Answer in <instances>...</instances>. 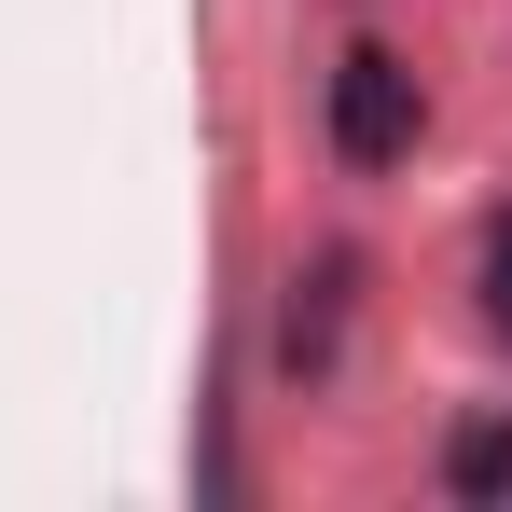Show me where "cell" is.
<instances>
[{
	"mask_svg": "<svg viewBox=\"0 0 512 512\" xmlns=\"http://www.w3.org/2000/svg\"><path fill=\"white\" fill-rule=\"evenodd\" d=\"M416 125H429L416 70H402L388 42H360V56L333 70V153H346V167H402V153H416Z\"/></svg>",
	"mask_w": 512,
	"mask_h": 512,
	"instance_id": "cell-1",
	"label": "cell"
},
{
	"mask_svg": "<svg viewBox=\"0 0 512 512\" xmlns=\"http://www.w3.org/2000/svg\"><path fill=\"white\" fill-rule=\"evenodd\" d=\"M443 485H457V499H512V416L457 429V457H443Z\"/></svg>",
	"mask_w": 512,
	"mask_h": 512,
	"instance_id": "cell-2",
	"label": "cell"
},
{
	"mask_svg": "<svg viewBox=\"0 0 512 512\" xmlns=\"http://www.w3.org/2000/svg\"><path fill=\"white\" fill-rule=\"evenodd\" d=\"M485 333L512 346V222H499V236H485Z\"/></svg>",
	"mask_w": 512,
	"mask_h": 512,
	"instance_id": "cell-3",
	"label": "cell"
}]
</instances>
